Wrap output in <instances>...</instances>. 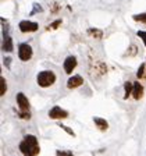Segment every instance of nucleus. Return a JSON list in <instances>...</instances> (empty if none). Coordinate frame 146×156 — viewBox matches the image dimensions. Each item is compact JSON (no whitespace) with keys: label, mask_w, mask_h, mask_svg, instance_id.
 Masks as SVG:
<instances>
[{"label":"nucleus","mask_w":146,"mask_h":156,"mask_svg":"<svg viewBox=\"0 0 146 156\" xmlns=\"http://www.w3.org/2000/svg\"><path fill=\"white\" fill-rule=\"evenodd\" d=\"M16 99H17V103H18V107L21 109V112H29V101L23 92H18L16 95Z\"/></svg>","instance_id":"nucleus-6"},{"label":"nucleus","mask_w":146,"mask_h":156,"mask_svg":"<svg viewBox=\"0 0 146 156\" xmlns=\"http://www.w3.org/2000/svg\"><path fill=\"white\" fill-rule=\"evenodd\" d=\"M19 151L24 153V156H36L40 152L38 144V138L35 135H25L24 140L19 144Z\"/></svg>","instance_id":"nucleus-1"},{"label":"nucleus","mask_w":146,"mask_h":156,"mask_svg":"<svg viewBox=\"0 0 146 156\" xmlns=\"http://www.w3.org/2000/svg\"><path fill=\"white\" fill-rule=\"evenodd\" d=\"M36 81H38L39 87L42 88H47L52 84H54L56 81V74L53 71H40L36 77Z\"/></svg>","instance_id":"nucleus-2"},{"label":"nucleus","mask_w":146,"mask_h":156,"mask_svg":"<svg viewBox=\"0 0 146 156\" xmlns=\"http://www.w3.org/2000/svg\"><path fill=\"white\" fill-rule=\"evenodd\" d=\"M93 123L100 131H107V128H109V123H107V120H104V119H102V117H93Z\"/></svg>","instance_id":"nucleus-9"},{"label":"nucleus","mask_w":146,"mask_h":156,"mask_svg":"<svg viewBox=\"0 0 146 156\" xmlns=\"http://www.w3.org/2000/svg\"><path fill=\"white\" fill-rule=\"evenodd\" d=\"M56 156H74V153L71 151H57Z\"/></svg>","instance_id":"nucleus-16"},{"label":"nucleus","mask_w":146,"mask_h":156,"mask_svg":"<svg viewBox=\"0 0 146 156\" xmlns=\"http://www.w3.org/2000/svg\"><path fill=\"white\" fill-rule=\"evenodd\" d=\"M88 35H91L92 38H96V39H102L103 32H102L100 29H97V28H89L88 29Z\"/></svg>","instance_id":"nucleus-11"},{"label":"nucleus","mask_w":146,"mask_h":156,"mask_svg":"<svg viewBox=\"0 0 146 156\" xmlns=\"http://www.w3.org/2000/svg\"><path fill=\"white\" fill-rule=\"evenodd\" d=\"M18 56L23 62H26L32 57V48L28 45V43H21L18 49Z\"/></svg>","instance_id":"nucleus-4"},{"label":"nucleus","mask_w":146,"mask_h":156,"mask_svg":"<svg viewBox=\"0 0 146 156\" xmlns=\"http://www.w3.org/2000/svg\"><path fill=\"white\" fill-rule=\"evenodd\" d=\"M136 35L142 39L143 43H145V46H146V32H145V31H138V34H136Z\"/></svg>","instance_id":"nucleus-20"},{"label":"nucleus","mask_w":146,"mask_h":156,"mask_svg":"<svg viewBox=\"0 0 146 156\" xmlns=\"http://www.w3.org/2000/svg\"><path fill=\"white\" fill-rule=\"evenodd\" d=\"M132 18L135 20V21H141V23L146 24V13H142V14H135V16H132Z\"/></svg>","instance_id":"nucleus-14"},{"label":"nucleus","mask_w":146,"mask_h":156,"mask_svg":"<svg viewBox=\"0 0 146 156\" xmlns=\"http://www.w3.org/2000/svg\"><path fill=\"white\" fill-rule=\"evenodd\" d=\"M3 49L6 52H11V50H13V42H11V38H10V36H4Z\"/></svg>","instance_id":"nucleus-12"},{"label":"nucleus","mask_w":146,"mask_h":156,"mask_svg":"<svg viewBox=\"0 0 146 156\" xmlns=\"http://www.w3.org/2000/svg\"><path fill=\"white\" fill-rule=\"evenodd\" d=\"M19 117L24 119V120H29V119H31V113H29V112H21V113H19Z\"/></svg>","instance_id":"nucleus-19"},{"label":"nucleus","mask_w":146,"mask_h":156,"mask_svg":"<svg viewBox=\"0 0 146 156\" xmlns=\"http://www.w3.org/2000/svg\"><path fill=\"white\" fill-rule=\"evenodd\" d=\"M64 70L67 74H71L72 71H74V68L77 67V57H74V56H68L67 58L64 60Z\"/></svg>","instance_id":"nucleus-7"},{"label":"nucleus","mask_w":146,"mask_h":156,"mask_svg":"<svg viewBox=\"0 0 146 156\" xmlns=\"http://www.w3.org/2000/svg\"><path fill=\"white\" fill-rule=\"evenodd\" d=\"M142 94H143V87L139 84V82H135V84H134V91H132L134 99L139 101L141 98H142Z\"/></svg>","instance_id":"nucleus-10"},{"label":"nucleus","mask_w":146,"mask_h":156,"mask_svg":"<svg viewBox=\"0 0 146 156\" xmlns=\"http://www.w3.org/2000/svg\"><path fill=\"white\" fill-rule=\"evenodd\" d=\"M58 127H60V128H63V130H64L65 133H67V134H70V135H71V136H75V133L71 130V128H68L67 126H64V124H58Z\"/></svg>","instance_id":"nucleus-17"},{"label":"nucleus","mask_w":146,"mask_h":156,"mask_svg":"<svg viewBox=\"0 0 146 156\" xmlns=\"http://www.w3.org/2000/svg\"><path fill=\"white\" fill-rule=\"evenodd\" d=\"M19 31L24 32V34L35 32V31H38V24L32 23V21H28V20H24V21L19 23Z\"/></svg>","instance_id":"nucleus-5"},{"label":"nucleus","mask_w":146,"mask_h":156,"mask_svg":"<svg viewBox=\"0 0 146 156\" xmlns=\"http://www.w3.org/2000/svg\"><path fill=\"white\" fill-rule=\"evenodd\" d=\"M39 11H42V7L39 6L38 3H35V4H33V10H32V11H31V16H33V14L39 13Z\"/></svg>","instance_id":"nucleus-18"},{"label":"nucleus","mask_w":146,"mask_h":156,"mask_svg":"<svg viewBox=\"0 0 146 156\" xmlns=\"http://www.w3.org/2000/svg\"><path fill=\"white\" fill-rule=\"evenodd\" d=\"M82 84H84V78H82L81 75H72V77L68 80L67 87L70 88V89H74V88L81 87Z\"/></svg>","instance_id":"nucleus-8"},{"label":"nucleus","mask_w":146,"mask_h":156,"mask_svg":"<svg viewBox=\"0 0 146 156\" xmlns=\"http://www.w3.org/2000/svg\"><path fill=\"white\" fill-rule=\"evenodd\" d=\"M49 117L52 119V120H60V119H67L68 117V112L61 109L60 106H54L52 107L50 110H49Z\"/></svg>","instance_id":"nucleus-3"},{"label":"nucleus","mask_w":146,"mask_h":156,"mask_svg":"<svg viewBox=\"0 0 146 156\" xmlns=\"http://www.w3.org/2000/svg\"><path fill=\"white\" fill-rule=\"evenodd\" d=\"M10 63H11V57H6V58H4V66H6V67H9Z\"/></svg>","instance_id":"nucleus-23"},{"label":"nucleus","mask_w":146,"mask_h":156,"mask_svg":"<svg viewBox=\"0 0 146 156\" xmlns=\"http://www.w3.org/2000/svg\"><path fill=\"white\" fill-rule=\"evenodd\" d=\"M0 82H2V89H0V95L3 96L6 94V89H7V84H6V80L3 77H0Z\"/></svg>","instance_id":"nucleus-15"},{"label":"nucleus","mask_w":146,"mask_h":156,"mask_svg":"<svg viewBox=\"0 0 146 156\" xmlns=\"http://www.w3.org/2000/svg\"><path fill=\"white\" fill-rule=\"evenodd\" d=\"M124 89H125V95H124V99H128V98H130V95L132 94V91H134V84H131L130 81L125 82V84H124Z\"/></svg>","instance_id":"nucleus-13"},{"label":"nucleus","mask_w":146,"mask_h":156,"mask_svg":"<svg viewBox=\"0 0 146 156\" xmlns=\"http://www.w3.org/2000/svg\"><path fill=\"white\" fill-rule=\"evenodd\" d=\"M143 73H145V64H141L139 70H138V73H136V77H143Z\"/></svg>","instance_id":"nucleus-21"},{"label":"nucleus","mask_w":146,"mask_h":156,"mask_svg":"<svg viewBox=\"0 0 146 156\" xmlns=\"http://www.w3.org/2000/svg\"><path fill=\"white\" fill-rule=\"evenodd\" d=\"M60 24H61V20H57V21H54V23H53L52 25H50V28L54 29V28H57V27L60 25Z\"/></svg>","instance_id":"nucleus-22"}]
</instances>
